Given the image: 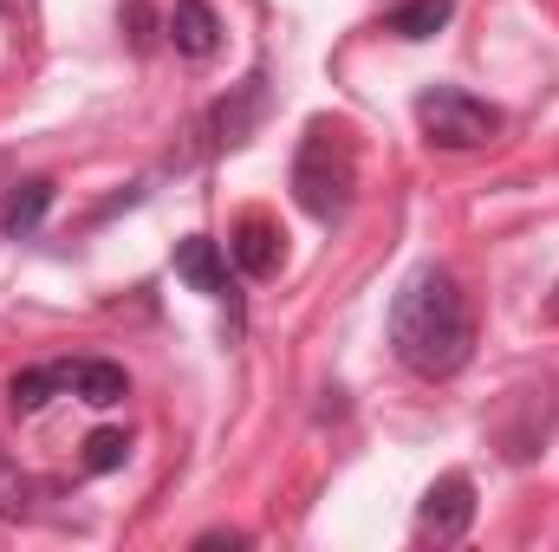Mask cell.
<instances>
[{
  "label": "cell",
  "instance_id": "obj_1",
  "mask_svg": "<svg viewBox=\"0 0 559 552\" xmlns=\"http://www.w3.org/2000/svg\"><path fill=\"white\" fill-rule=\"evenodd\" d=\"M391 351L417 377H455L475 358V312L449 267H417L391 299Z\"/></svg>",
  "mask_w": 559,
  "mask_h": 552
},
{
  "label": "cell",
  "instance_id": "obj_2",
  "mask_svg": "<svg viewBox=\"0 0 559 552\" xmlns=\"http://www.w3.org/2000/svg\"><path fill=\"white\" fill-rule=\"evenodd\" d=\"M352 189H358V156H352V137L338 124H312L299 137V156H293V195L312 221H338L352 208Z\"/></svg>",
  "mask_w": 559,
  "mask_h": 552
},
{
  "label": "cell",
  "instance_id": "obj_3",
  "mask_svg": "<svg viewBox=\"0 0 559 552\" xmlns=\"http://www.w3.org/2000/svg\"><path fill=\"white\" fill-rule=\"evenodd\" d=\"M417 124H423V137L436 143V149H481V143L501 137V111H495L488 98L455 92V85H429V92H417Z\"/></svg>",
  "mask_w": 559,
  "mask_h": 552
},
{
  "label": "cell",
  "instance_id": "obj_4",
  "mask_svg": "<svg viewBox=\"0 0 559 552\" xmlns=\"http://www.w3.org/2000/svg\"><path fill=\"white\" fill-rule=\"evenodd\" d=\"M468 527H475V481H468V475H442V481H429V494H423V507H417V533L423 540L449 547V540H462Z\"/></svg>",
  "mask_w": 559,
  "mask_h": 552
},
{
  "label": "cell",
  "instance_id": "obj_5",
  "mask_svg": "<svg viewBox=\"0 0 559 552\" xmlns=\"http://www.w3.org/2000/svg\"><path fill=\"white\" fill-rule=\"evenodd\" d=\"M228 261L248 279H274L280 261H286V235H280L267 215H248V221H235V235H228Z\"/></svg>",
  "mask_w": 559,
  "mask_h": 552
},
{
  "label": "cell",
  "instance_id": "obj_6",
  "mask_svg": "<svg viewBox=\"0 0 559 552\" xmlns=\"http://www.w3.org/2000/svg\"><path fill=\"white\" fill-rule=\"evenodd\" d=\"M163 33H169V46L182 59H215L222 52V13L209 0H176L169 20H163Z\"/></svg>",
  "mask_w": 559,
  "mask_h": 552
},
{
  "label": "cell",
  "instance_id": "obj_7",
  "mask_svg": "<svg viewBox=\"0 0 559 552\" xmlns=\"http://www.w3.org/2000/svg\"><path fill=\"white\" fill-rule=\"evenodd\" d=\"M66 377H72V397L92 404V410H118L131 397V377L111 358H79V364H66Z\"/></svg>",
  "mask_w": 559,
  "mask_h": 552
},
{
  "label": "cell",
  "instance_id": "obj_8",
  "mask_svg": "<svg viewBox=\"0 0 559 552\" xmlns=\"http://www.w3.org/2000/svg\"><path fill=\"white\" fill-rule=\"evenodd\" d=\"M46 208H52V182H46V176H26V182H13V189H7V202H0V235H7V241H26V235H39Z\"/></svg>",
  "mask_w": 559,
  "mask_h": 552
},
{
  "label": "cell",
  "instance_id": "obj_9",
  "mask_svg": "<svg viewBox=\"0 0 559 552\" xmlns=\"http://www.w3.org/2000/svg\"><path fill=\"white\" fill-rule=\"evenodd\" d=\"M176 274L189 279L195 292H209V299H222V292H228V261H222V248H215L209 235L176 241Z\"/></svg>",
  "mask_w": 559,
  "mask_h": 552
},
{
  "label": "cell",
  "instance_id": "obj_10",
  "mask_svg": "<svg viewBox=\"0 0 559 552\" xmlns=\"http://www.w3.org/2000/svg\"><path fill=\"white\" fill-rule=\"evenodd\" d=\"M59 391H72V377H66V364H33V371H13V384H7V404L20 416H39Z\"/></svg>",
  "mask_w": 559,
  "mask_h": 552
},
{
  "label": "cell",
  "instance_id": "obj_11",
  "mask_svg": "<svg viewBox=\"0 0 559 552\" xmlns=\"http://www.w3.org/2000/svg\"><path fill=\"white\" fill-rule=\"evenodd\" d=\"M261 105H267L261 79H248V85H241L235 98H222V105H215V143H222V149L248 143V131H254V118H261Z\"/></svg>",
  "mask_w": 559,
  "mask_h": 552
},
{
  "label": "cell",
  "instance_id": "obj_12",
  "mask_svg": "<svg viewBox=\"0 0 559 552\" xmlns=\"http://www.w3.org/2000/svg\"><path fill=\"white\" fill-rule=\"evenodd\" d=\"M449 13H455V0H404L384 20V33H397V39H436L449 26Z\"/></svg>",
  "mask_w": 559,
  "mask_h": 552
},
{
  "label": "cell",
  "instance_id": "obj_13",
  "mask_svg": "<svg viewBox=\"0 0 559 552\" xmlns=\"http://www.w3.org/2000/svg\"><path fill=\"white\" fill-rule=\"evenodd\" d=\"M124 455H131V435H124V429H98V435L85 442V468H92V475L124 468Z\"/></svg>",
  "mask_w": 559,
  "mask_h": 552
},
{
  "label": "cell",
  "instance_id": "obj_14",
  "mask_svg": "<svg viewBox=\"0 0 559 552\" xmlns=\"http://www.w3.org/2000/svg\"><path fill=\"white\" fill-rule=\"evenodd\" d=\"M33 507V488H26V475H20V461L0 448V520H20Z\"/></svg>",
  "mask_w": 559,
  "mask_h": 552
},
{
  "label": "cell",
  "instance_id": "obj_15",
  "mask_svg": "<svg viewBox=\"0 0 559 552\" xmlns=\"http://www.w3.org/2000/svg\"><path fill=\"white\" fill-rule=\"evenodd\" d=\"M118 20H124V33H131V46H138V52H150V46H156V13H150L143 0H131Z\"/></svg>",
  "mask_w": 559,
  "mask_h": 552
},
{
  "label": "cell",
  "instance_id": "obj_16",
  "mask_svg": "<svg viewBox=\"0 0 559 552\" xmlns=\"http://www.w3.org/2000/svg\"><path fill=\"white\" fill-rule=\"evenodd\" d=\"M195 547H248V533H202Z\"/></svg>",
  "mask_w": 559,
  "mask_h": 552
}]
</instances>
